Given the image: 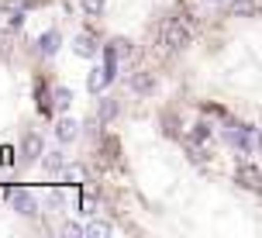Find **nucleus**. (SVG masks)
Returning a JSON list of instances; mask_svg holds the SVG:
<instances>
[{
    "instance_id": "obj_1",
    "label": "nucleus",
    "mask_w": 262,
    "mask_h": 238,
    "mask_svg": "<svg viewBox=\"0 0 262 238\" xmlns=\"http://www.w3.org/2000/svg\"><path fill=\"white\" fill-rule=\"evenodd\" d=\"M224 142L231 148H238L242 156H252V148H255V142H252V128H224Z\"/></svg>"
},
{
    "instance_id": "obj_2",
    "label": "nucleus",
    "mask_w": 262,
    "mask_h": 238,
    "mask_svg": "<svg viewBox=\"0 0 262 238\" xmlns=\"http://www.w3.org/2000/svg\"><path fill=\"white\" fill-rule=\"evenodd\" d=\"M11 204H14V211H17V214H28V218L38 211V200H35V193H28V190H14Z\"/></svg>"
},
{
    "instance_id": "obj_3",
    "label": "nucleus",
    "mask_w": 262,
    "mask_h": 238,
    "mask_svg": "<svg viewBox=\"0 0 262 238\" xmlns=\"http://www.w3.org/2000/svg\"><path fill=\"white\" fill-rule=\"evenodd\" d=\"M186 38H190V31H186L183 21H172V25L166 28V49H172V52H176V49H183Z\"/></svg>"
},
{
    "instance_id": "obj_4",
    "label": "nucleus",
    "mask_w": 262,
    "mask_h": 238,
    "mask_svg": "<svg viewBox=\"0 0 262 238\" xmlns=\"http://www.w3.org/2000/svg\"><path fill=\"white\" fill-rule=\"evenodd\" d=\"M235 180L242 186H259L262 183V172L252 166V162H238V169H235Z\"/></svg>"
},
{
    "instance_id": "obj_5",
    "label": "nucleus",
    "mask_w": 262,
    "mask_h": 238,
    "mask_svg": "<svg viewBox=\"0 0 262 238\" xmlns=\"http://www.w3.org/2000/svg\"><path fill=\"white\" fill-rule=\"evenodd\" d=\"M76 135H79V124H76V121H73V118H59V124H55V138H59L62 145H69Z\"/></svg>"
},
{
    "instance_id": "obj_6",
    "label": "nucleus",
    "mask_w": 262,
    "mask_h": 238,
    "mask_svg": "<svg viewBox=\"0 0 262 238\" xmlns=\"http://www.w3.org/2000/svg\"><path fill=\"white\" fill-rule=\"evenodd\" d=\"M59 41H62V38H59L55 28H52V31H45V35L38 38V52L41 55H55V52H59Z\"/></svg>"
},
{
    "instance_id": "obj_7",
    "label": "nucleus",
    "mask_w": 262,
    "mask_h": 238,
    "mask_svg": "<svg viewBox=\"0 0 262 238\" xmlns=\"http://www.w3.org/2000/svg\"><path fill=\"white\" fill-rule=\"evenodd\" d=\"M114 114H118V100H114V97H100V104H97V121L107 124Z\"/></svg>"
},
{
    "instance_id": "obj_8",
    "label": "nucleus",
    "mask_w": 262,
    "mask_h": 238,
    "mask_svg": "<svg viewBox=\"0 0 262 238\" xmlns=\"http://www.w3.org/2000/svg\"><path fill=\"white\" fill-rule=\"evenodd\" d=\"M21 156H25L28 162L41 156V138H38V135H25V142H21Z\"/></svg>"
},
{
    "instance_id": "obj_9",
    "label": "nucleus",
    "mask_w": 262,
    "mask_h": 238,
    "mask_svg": "<svg viewBox=\"0 0 262 238\" xmlns=\"http://www.w3.org/2000/svg\"><path fill=\"white\" fill-rule=\"evenodd\" d=\"M76 52L83 55V59H93V55H97V45H93L90 35H76Z\"/></svg>"
},
{
    "instance_id": "obj_10",
    "label": "nucleus",
    "mask_w": 262,
    "mask_h": 238,
    "mask_svg": "<svg viewBox=\"0 0 262 238\" xmlns=\"http://www.w3.org/2000/svg\"><path fill=\"white\" fill-rule=\"evenodd\" d=\"M210 124H204V121H200V124H193V135H190V142H200V145H204V142H210Z\"/></svg>"
},
{
    "instance_id": "obj_11",
    "label": "nucleus",
    "mask_w": 262,
    "mask_h": 238,
    "mask_svg": "<svg viewBox=\"0 0 262 238\" xmlns=\"http://www.w3.org/2000/svg\"><path fill=\"white\" fill-rule=\"evenodd\" d=\"M62 166H66L62 152H45V169H49V172H59Z\"/></svg>"
},
{
    "instance_id": "obj_12",
    "label": "nucleus",
    "mask_w": 262,
    "mask_h": 238,
    "mask_svg": "<svg viewBox=\"0 0 262 238\" xmlns=\"http://www.w3.org/2000/svg\"><path fill=\"white\" fill-rule=\"evenodd\" d=\"M131 90H135V93H148V90H152V76H148V73L135 76V79H131Z\"/></svg>"
},
{
    "instance_id": "obj_13",
    "label": "nucleus",
    "mask_w": 262,
    "mask_h": 238,
    "mask_svg": "<svg viewBox=\"0 0 262 238\" xmlns=\"http://www.w3.org/2000/svg\"><path fill=\"white\" fill-rule=\"evenodd\" d=\"M55 104H59V111H66V107L73 104V90L69 86H55Z\"/></svg>"
},
{
    "instance_id": "obj_14",
    "label": "nucleus",
    "mask_w": 262,
    "mask_h": 238,
    "mask_svg": "<svg viewBox=\"0 0 262 238\" xmlns=\"http://www.w3.org/2000/svg\"><path fill=\"white\" fill-rule=\"evenodd\" d=\"M86 235H111V225H107V221H93V225L86 228Z\"/></svg>"
},
{
    "instance_id": "obj_15",
    "label": "nucleus",
    "mask_w": 262,
    "mask_h": 238,
    "mask_svg": "<svg viewBox=\"0 0 262 238\" xmlns=\"http://www.w3.org/2000/svg\"><path fill=\"white\" fill-rule=\"evenodd\" d=\"M83 231H86V228H79L76 221H66V225H62V235H73V238H76V235H83Z\"/></svg>"
},
{
    "instance_id": "obj_16",
    "label": "nucleus",
    "mask_w": 262,
    "mask_h": 238,
    "mask_svg": "<svg viewBox=\"0 0 262 238\" xmlns=\"http://www.w3.org/2000/svg\"><path fill=\"white\" fill-rule=\"evenodd\" d=\"M25 21H28V17H25V11H14V14H11V21H7V25H11V31H17V28L25 25Z\"/></svg>"
},
{
    "instance_id": "obj_17",
    "label": "nucleus",
    "mask_w": 262,
    "mask_h": 238,
    "mask_svg": "<svg viewBox=\"0 0 262 238\" xmlns=\"http://www.w3.org/2000/svg\"><path fill=\"white\" fill-rule=\"evenodd\" d=\"M93 207H97V200H93V197H83V214H93Z\"/></svg>"
},
{
    "instance_id": "obj_18",
    "label": "nucleus",
    "mask_w": 262,
    "mask_h": 238,
    "mask_svg": "<svg viewBox=\"0 0 262 238\" xmlns=\"http://www.w3.org/2000/svg\"><path fill=\"white\" fill-rule=\"evenodd\" d=\"M100 7H104L100 0H86V11H90V14H97V11H100Z\"/></svg>"
},
{
    "instance_id": "obj_19",
    "label": "nucleus",
    "mask_w": 262,
    "mask_h": 238,
    "mask_svg": "<svg viewBox=\"0 0 262 238\" xmlns=\"http://www.w3.org/2000/svg\"><path fill=\"white\" fill-rule=\"evenodd\" d=\"M214 4H221V0H214Z\"/></svg>"
}]
</instances>
